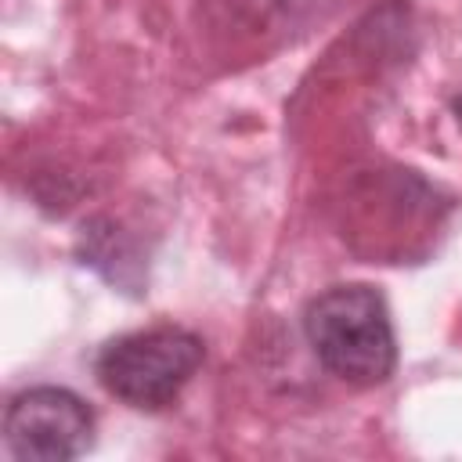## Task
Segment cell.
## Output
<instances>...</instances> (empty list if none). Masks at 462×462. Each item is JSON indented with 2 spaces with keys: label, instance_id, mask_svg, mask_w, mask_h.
<instances>
[{
  "label": "cell",
  "instance_id": "obj_3",
  "mask_svg": "<svg viewBox=\"0 0 462 462\" xmlns=\"http://www.w3.org/2000/svg\"><path fill=\"white\" fill-rule=\"evenodd\" d=\"M94 444L90 404L65 386H29L4 411V448L18 462H69Z\"/></svg>",
  "mask_w": 462,
  "mask_h": 462
},
{
  "label": "cell",
  "instance_id": "obj_1",
  "mask_svg": "<svg viewBox=\"0 0 462 462\" xmlns=\"http://www.w3.org/2000/svg\"><path fill=\"white\" fill-rule=\"evenodd\" d=\"M303 336L318 365L346 386H379L397 368V336L386 296L368 282L318 292L303 310Z\"/></svg>",
  "mask_w": 462,
  "mask_h": 462
},
{
  "label": "cell",
  "instance_id": "obj_4",
  "mask_svg": "<svg viewBox=\"0 0 462 462\" xmlns=\"http://www.w3.org/2000/svg\"><path fill=\"white\" fill-rule=\"evenodd\" d=\"M451 116H455V123H458V130H462V94L451 97Z\"/></svg>",
  "mask_w": 462,
  "mask_h": 462
},
{
  "label": "cell",
  "instance_id": "obj_2",
  "mask_svg": "<svg viewBox=\"0 0 462 462\" xmlns=\"http://www.w3.org/2000/svg\"><path fill=\"white\" fill-rule=\"evenodd\" d=\"M206 361V343L180 325H152L108 339L94 354V379L137 411L170 408Z\"/></svg>",
  "mask_w": 462,
  "mask_h": 462
}]
</instances>
